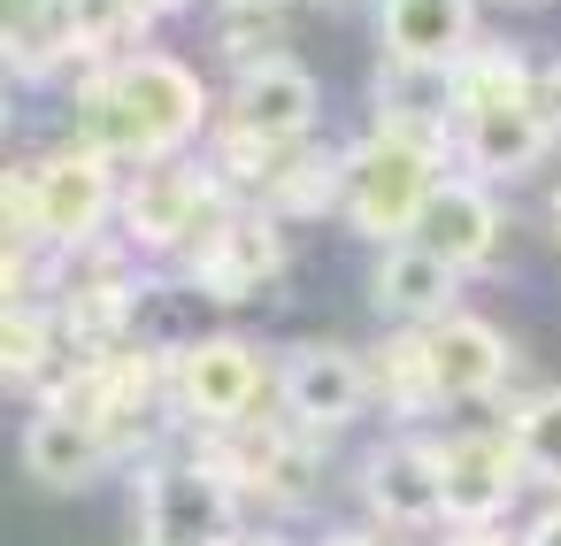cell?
Here are the masks:
<instances>
[{
    "label": "cell",
    "mask_w": 561,
    "mask_h": 546,
    "mask_svg": "<svg viewBox=\"0 0 561 546\" xmlns=\"http://www.w3.org/2000/svg\"><path fill=\"white\" fill-rule=\"evenodd\" d=\"M523 546H561V508H546V515L530 523V538H523Z\"/></svg>",
    "instance_id": "484cf974"
},
{
    "label": "cell",
    "mask_w": 561,
    "mask_h": 546,
    "mask_svg": "<svg viewBox=\"0 0 561 546\" xmlns=\"http://www.w3.org/2000/svg\"><path fill=\"white\" fill-rule=\"evenodd\" d=\"M154 24L147 0H70V47L101 70V62H124V47Z\"/></svg>",
    "instance_id": "44dd1931"
},
{
    "label": "cell",
    "mask_w": 561,
    "mask_h": 546,
    "mask_svg": "<svg viewBox=\"0 0 561 546\" xmlns=\"http://www.w3.org/2000/svg\"><path fill=\"white\" fill-rule=\"evenodd\" d=\"M124 316H131V285H124V277H78V285H70L62 323H70V346H78V354H116Z\"/></svg>",
    "instance_id": "7402d4cb"
},
{
    "label": "cell",
    "mask_w": 561,
    "mask_h": 546,
    "mask_svg": "<svg viewBox=\"0 0 561 546\" xmlns=\"http://www.w3.org/2000/svg\"><path fill=\"white\" fill-rule=\"evenodd\" d=\"M431 339V369H438V400H492L500 385H507V369H515V354H507V339L484 323V316H446V323H431L423 331Z\"/></svg>",
    "instance_id": "9a60e30c"
},
{
    "label": "cell",
    "mask_w": 561,
    "mask_h": 546,
    "mask_svg": "<svg viewBox=\"0 0 561 546\" xmlns=\"http://www.w3.org/2000/svg\"><path fill=\"white\" fill-rule=\"evenodd\" d=\"M377 124L385 132H415V139H446L461 124V62L385 55L377 62Z\"/></svg>",
    "instance_id": "7c38bea8"
},
{
    "label": "cell",
    "mask_w": 561,
    "mask_h": 546,
    "mask_svg": "<svg viewBox=\"0 0 561 546\" xmlns=\"http://www.w3.org/2000/svg\"><path fill=\"white\" fill-rule=\"evenodd\" d=\"M362 492H369V508H377L385 523H400V531H431V523L446 515V454L423 446V439H392V446L369 454Z\"/></svg>",
    "instance_id": "8fae6325"
},
{
    "label": "cell",
    "mask_w": 561,
    "mask_h": 546,
    "mask_svg": "<svg viewBox=\"0 0 561 546\" xmlns=\"http://www.w3.org/2000/svg\"><path fill=\"white\" fill-rule=\"evenodd\" d=\"M147 546H239V500H231V477L208 469V462H162L147 469Z\"/></svg>",
    "instance_id": "277c9868"
},
{
    "label": "cell",
    "mask_w": 561,
    "mask_h": 546,
    "mask_svg": "<svg viewBox=\"0 0 561 546\" xmlns=\"http://www.w3.org/2000/svg\"><path fill=\"white\" fill-rule=\"evenodd\" d=\"M446 546H507V538H492V531H454Z\"/></svg>",
    "instance_id": "83f0119b"
},
{
    "label": "cell",
    "mask_w": 561,
    "mask_h": 546,
    "mask_svg": "<svg viewBox=\"0 0 561 546\" xmlns=\"http://www.w3.org/2000/svg\"><path fill=\"white\" fill-rule=\"evenodd\" d=\"M108 155L93 147H62L32 170V216H39V247H93L101 216H108Z\"/></svg>",
    "instance_id": "8992f818"
},
{
    "label": "cell",
    "mask_w": 561,
    "mask_h": 546,
    "mask_svg": "<svg viewBox=\"0 0 561 546\" xmlns=\"http://www.w3.org/2000/svg\"><path fill=\"white\" fill-rule=\"evenodd\" d=\"M454 285H461V270H446V262H438L431 247H415V239L385 247V262H377V308H385L400 331L446 323V316H454Z\"/></svg>",
    "instance_id": "2e32d148"
},
{
    "label": "cell",
    "mask_w": 561,
    "mask_h": 546,
    "mask_svg": "<svg viewBox=\"0 0 561 546\" xmlns=\"http://www.w3.org/2000/svg\"><path fill=\"white\" fill-rule=\"evenodd\" d=\"M446 454V523L454 531H484L515 492H523V446H515V431H461L454 446H438Z\"/></svg>",
    "instance_id": "52a82bcc"
},
{
    "label": "cell",
    "mask_w": 561,
    "mask_h": 546,
    "mask_svg": "<svg viewBox=\"0 0 561 546\" xmlns=\"http://www.w3.org/2000/svg\"><path fill=\"white\" fill-rule=\"evenodd\" d=\"M101 462H108L101 423H85V416H70V408H39V416H32V431H24V469H32L39 485H85Z\"/></svg>",
    "instance_id": "ac0fdd59"
},
{
    "label": "cell",
    "mask_w": 561,
    "mask_h": 546,
    "mask_svg": "<svg viewBox=\"0 0 561 546\" xmlns=\"http://www.w3.org/2000/svg\"><path fill=\"white\" fill-rule=\"evenodd\" d=\"M170 385L208 431H231V423H254V408L270 393V369L247 339H193V346H178Z\"/></svg>",
    "instance_id": "5b68a950"
},
{
    "label": "cell",
    "mask_w": 561,
    "mask_h": 546,
    "mask_svg": "<svg viewBox=\"0 0 561 546\" xmlns=\"http://www.w3.org/2000/svg\"><path fill=\"white\" fill-rule=\"evenodd\" d=\"M208 124V93L178 55H124L85 70L78 86V147L108 162H178V147Z\"/></svg>",
    "instance_id": "6da1fadb"
},
{
    "label": "cell",
    "mask_w": 561,
    "mask_h": 546,
    "mask_svg": "<svg viewBox=\"0 0 561 546\" xmlns=\"http://www.w3.org/2000/svg\"><path fill=\"white\" fill-rule=\"evenodd\" d=\"M124 224H131L139 247H193V254H201V247L231 224V208H224V185H216L208 170L147 162V170L131 178V193H124Z\"/></svg>",
    "instance_id": "3957f363"
},
{
    "label": "cell",
    "mask_w": 561,
    "mask_h": 546,
    "mask_svg": "<svg viewBox=\"0 0 561 546\" xmlns=\"http://www.w3.org/2000/svg\"><path fill=\"white\" fill-rule=\"evenodd\" d=\"M70 47V0H9V70L47 78Z\"/></svg>",
    "instance_id": "ffe728a7"
},
{
    "label": "cell",
    "mask_w": 561,
    "mask_h": 546,
    "mask_svg": "<svg viewBox=\"0 0 561 546\" xmlns=\"http://www.w3.org/2000/svg\"><path fill=\"white\" fill-rule=\"evenodd\" d=\"M277 400L293 416V431H346L369 400V362L346 354V346H293V362L277 377Z\"/></svg>",
    "instance_id": "ba28073f"
},
{
    "label": "cell",
    "mask_w": 561,
    "mask_h": 546,
    "mask_svg": "<svg viewBox=\"0 0 561 546\" xmlns=\"http://www.w3.org/2000/svg\"><path fill=\"white\" fill-rule=\"evenodd\" d=\"M553 231H561V193H553Z\"/></svg>",
    "instance_id": "1f68e13d"
},
{
    "label": "cell",
    "mask_w": 561,
    "mask_h": 546,
    "mask_svg": "<svg viewBox=\"0 0 561 546\" xmlns=\"http://www.w3.org/2000/svg\"><path fill=\"white\" fill-rule=\"evenodd\" d=\"M323 546H385V538H377V531H331Z\"/></svg>",
    "instance_id": "4316f807"
},
{
    "label": "cell",
    "mask_w": 561,
    "mask_h": 546,
    "mask_svg": "<svg viewBox=\"0 0 561 546\" xmlns=\"http://www.w3.org/2000/svg\"><path fill=\"white\" fill-rule=\"evenodd\" d=\"M224 9H285V0H224Z\"/></svg>",
    "instance_id": "f1b7e54d"
},
{
    "label": "cell",
    "mask_w": 561,
    "mask_h": 546,
    "mask_svg": "<svg viewBox=\"0 0 561 546\" xmlns=\"http://www.w3.org/2000/svg\"><path fill=\"white\" fill-rule=\"evenodd\" d=\"M369 385L392 400V416H431V408H446V400H438V369H431V339H423V331H392V339L369 354Z\"/></svg>",
    "instance_id": "d6986e66"
},
{
    "label": "cell",
    "mask_w": 561,
    "mask_h": 546,
    "mask_svg": "<svg viewBox=\"0 0 561 546\" xmlns=\"http://www.w3.org/2000/svg\"><path fill=\"white\" fill-rule=\"evenodd\" d=\"M438 139H415V132H369L362 147L339 155V216L362 231V239H385L400 247L415 231V216L431 208L438 193Z\"/></svg>",
    "instance_id": "7a4b0ae2"
},
{
    "label": "cell",
    "mask_w": 561,
    "mask_h": 546,
    "mask_svg": "<svg viewBox=\"0 0 561 546\" xmlns=\"http://www.w3.org/2000/svg\"><path fill=\"white\" fill-rule=\"evenodd\" d=\"M377 16H385V55L408 62H461L477 39L469 0H377Z\"/></svg>",
    "instance_id": "e0dca14e"
},
{
    "label": "cell",
    "mask_w": 561,
    "mask_h": 546,
    "mask_svg": "<svg viewBox=\"0 0 561 546\" xmlns=\"http://www.w3.org/2000/svg\"><path fill=\"white\" fill-rule=\"evenodd\" d=\"M454 139H461V162L477 178H523L538 162V147L553 139V124L538 116V93H523V101H477V109H461Z\"/></svg>",
    "instance_id": "4fadbf2b"
},
{
    "label": "cell",
    "mask_w": 561,
    "mask_h": 546,
    "mask_svg": "<svg viewBox=\"0 0 561 546\" xmlns=\"http://www.w3.org/2000/svg\"><path fill=\"white\" fill-rule=\"evenodd\" d=\"M507 431H515V446H523V469H530L538 485H561V393L523 400Z\"/></svg>",
    "instance_id": "603a6c76"
},
{
    "label": "cell",
    "mask_w": 561,
    "mask_h": 546,
    "mask_svg": "<svg viewBox=\"0 0 561 546\" xmlns=\"http://www.w3.org/2000/svg\"><path fill=\"white\" fill-rule=\"evenodd\" d=\"M239 546H285V538H239Z\"/></svg>",
    "instance_id": "4dcf8cb0"
},
{
    "label": "cell",
    "mask_w": 561,
    "mask_h": 546,
    "mask_svg": "<svg viewBox=\"0 0 561 546\" xmlns=\"http://www.w3.org/2000/svg\"><path fill=\"white\" fill-rule=\"evenodd\" d=\"M415 247H431L446 270H484L492 262V247H500V208L484 201V185L477 178H446L438 193H431V208L415 216V231H408Z\"/></svg>",
    "instance_id": "5bb4252c"
},
{
    "label": "cell",
    "mask_w": 561,
    "mask_h": 546,
    "mask_svg": "<svg viewBox=\"0 0 561 546\" xmlns=\"http://www.w3.org/2000/svg\"><path fill=\"white\" fill-rule=\"evenodd\" d=\"M147 9H154V16H162V9H185V0H147Z\"/></svg>",
    "instance_id": "f546056e"
},
{
    "label": "cell",
    "mask_w": 561,
    "mask_h": 546,
    "mask_svg": "<svg viewBox=\"0 0 561 546\" xmlns=\"http://www.w3.org/2000/svg\"><path fill=\"white\" fill-rule=\"evenodd\" d=\"M316 124V78L300 62H262L231 86V109H224V132L231 139H270V147H300Z\"/></svg>",
    "instance_id": "9c48e42d"
},
{
    "label": "cell",
    "mask_w": 561,
    "mask_h": 546,
    "mask_svg": "<svg viewBox=\"0 0 561 546\" xmlns=\"http://www.w3.org/2000/svg\"><path fill=\"white\" fill-rule=\"evenodd\" d=\"M193 277H201V293L208 300H224V308H239V300H254V293H270L277 277H285V239H277V216H231L201 254H193Z\"/></svg>",
    "instance_id": "30bf717a"
},
{
    "label": "cell",
    "mask_w": 561,
    "mask_h": 546,
    "mask_svg": "<svg viewBox=\"0 0 561 546\" xmlns=\"http://www.w3.org/2000/svg\"><path fill=\"white\" fill-rule=\"evenodd\" d=\"M0 339H9V377H55V331L47 316H32L24 300H9V323H0Z\"/></svg>",
    "instance_id": "cb8c5ba5"
},
{
    "label": "cell",
    "mask_w": 561,
    "mask_h": 546,
    "mask_svg": "<svg viewBox=\"0 0 561 546\" xmlns=\"http://www.w3.org/2000/svg\"><path fill=\"white\" fill-rule=\"evenodd\" d=\"M277 9H224V47L247 62V70H262V62H277Z\"/></svg>",
    "instance_id": "d4e9b609"
}]
</instances>
